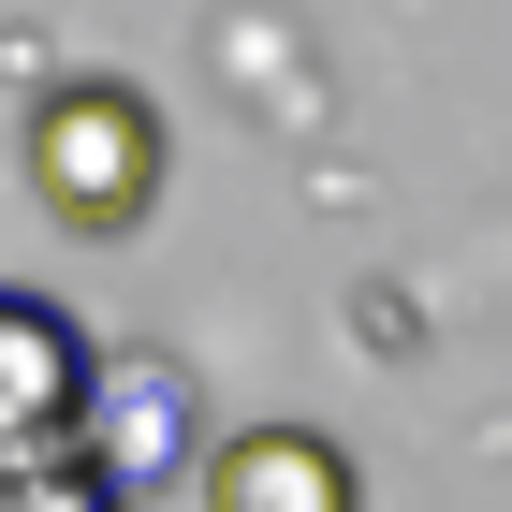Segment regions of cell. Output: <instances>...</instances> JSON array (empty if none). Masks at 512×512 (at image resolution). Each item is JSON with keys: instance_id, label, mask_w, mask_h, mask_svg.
<instances>
[{"instance_id": "cell-1", "label": "cell", "mask_w": 512, "mask_h": 512, "mask_svg": "<svg viewBox=\"0 0 512 512\" xmlns=\"http://www.w3.org/2000/svg\"><path fill=\"white\" fill-rule=\"evenodd\" d=\"M15 161H30V205L88 249H118L161 205V118H147L132 74H59L30 103V132H15Z\"/></svg>"}, {"instance_id": "cell-2", "label": "cell", "mask_w": 512, "mask_h": 512, "mask_svg": "<svg viewBox=\"0 0 512 512\" xmlns=\"http://www.w3.org/2000/svg\"><path fill=\"white\" fill-rule=\"evenodd\" d=\"M88 454H103V483H118L132 512L161 498V483L205 469V395L176 352H103V381H88Z\"/></svg>"}, {"instance_id": "cell-3", "label": "cell", "mask_w": 512, "mask_h": 512, "mask_svg": "<svg viewBox=\"0 0 512 512\" xmlns=\"http://www.w3.org/2000/svg\"><path fill=\"white\" fill-rule=\"evenodd\" d=\"M88 381H103L88 322L59 308V293H15V278H0V469L88 439Z\"/></svg>"}, {"instance_id": "cell-4", "label": "cell", "mask_w": 512, "mask_h": 512, "mask_svg": "<svg viewBox=\"0 0 512 512\" xmlns=\"http://www.w3.org/2000/svg\"><path fill=\"white\" fill-rule=\"evenodd\" d=\"M205 512H366L352 454L322 425H235V439H205Z\"/></svg>"}, {"instance_id": "cell-5", "label": "cell", "mask_w": 512, "mask_h": 512, "mask_svg": "<svg viewBox=\"0 0 512 512\" xmlns=\"http://www.w3.org/2000/svg\"><path fill=\"white\" fill-rule=\"evenodd\" d=\"M0 512H132V498L103 483L88 439H59V454H15V469H0Z\"/></svg>"}]
</instances>
